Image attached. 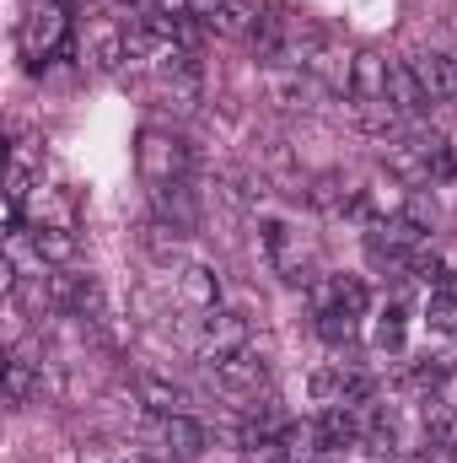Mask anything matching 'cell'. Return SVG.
<instances>
[{
    "label": "cell",
    "instance_id": "obj_1",
    "mask_svg": "<svg viewBox=\"0 0 457 463\" xmlns=\"http://www.w3.org/2000/svg\"><path fill=\"white\" fill-rule=\"evenodd\" d=\"M135 162H140V178L156 189V184H178V178H189V146L178 140V135H167V129H145L140 135V146H135Z\"/></svg>",
    "mask_w": 457,
    "mask_h": 463
},
{
    "label": "cell",
    "instance_id": "obj_2",
    "mask_svg": "<svg viewBox=\"0 0 457 463\" xmlns=\"http://www.w3.org/2000/svg\"><path fill=\"white\" fill-rule=\"evenodd\" d=\"M60 38H65V5L60 0H33L27 16H22V49L38 60V54L60 49Z\"/></svg>",
    "mask_w": 457,
    "mask_h": 463
},
{
    "label": "cell",
    "instance_id": "obj_3",
    "mask_svg": "<svg viewBox=\"0 0 457 463\" xmlns=\"http://www.w3.org/2000/svg\"><path fill=\"white\" fill-rule=\"evenodd\" d=\"M200 350L205 355H231V350H247V313L237 307H210L205 313V329H200Z\"/></svg>",
    "mask_w": 457,
    "mask_h": 463
},
{
    "label": "cell",
    "instance_id": "obj_4",
    "mask_svg": "<svg viewBox=\"0 0 457 463\" xmlns=\"http://www.w3.org/2000/svg\"><path fill=\"white\" fill-rule=\"evenodd\" d=\"M210 377H216V388L221 393H258L264 383H269V366L253 355V350H231V355H221L216 366H210Z\"/></svg>",
    "mask_w": 457,
    "mask_h": 463
},
{
    "label": "cell",
    "instance_id": "obj_5",
    "mask_svg": "<svg viewBox=\"0 0 457 463\" xmlns=\"http://www.w3.org/2000/svg\"><path fill=\"white\" fill-rule=\"evenodd\" d=\"M387 103L404 118H415V114L431 109V92H425V81H420V71H415L409 60H393V71H387Z\"/></svg>",
    "mask_w": 457,
    "mask_h": 463
},
{
    "label": "cell",
    "instance_id": "obj_6",
    "mask_svg": "<svg viewBox=\"0 0 457 463\" xmlns=\"http://www.w3.org/2000/svg\"><path fill=\"white\" fill-rule=\"evenodd\" d=\"M151 200H156V216H162L167 227H178V232L200 227V200H194V189H189L183 178H178V184H156Z\"/></svg>",
    "mask_w": 457,
    "mask_h": 463
},
{
    "label": "cell",
    "instance_id": "obj_7",
    "mask_svg": "<svg viewBox=\"0 0 457 463\" xmlns=\"http://www.w3.org/2000/svg\"><path fill=\"white\" fill-rule=\"evenodd\" d=\"M387 60L382 54H355L350 60V92L355 103H387Z\"/></svg>",
    "mask_w": 457,
    "mask_h": 463
},
{
    "label": "cell",
    "instance_id": "obj_8",
    "mask_svg": "<svg viewBox=\"0 0 457 463\" xmlns=\"http://www.w3.org/2000/svg\"><path fill=\"white\" fill-rule=\"evenodd\" d=\"M43 388V377H38V361H33V350L11 345V361H5V404L11 410H22L33 393Z\"/></svg>",
    "mask_w": 457,
    "mask_h": 463
},
{
    "label": "cell",
    "instance_id": "obj_9",
    "mask_svg": "<svg viewBox=\"0 0 457 463\" xmlns=\"http://www.w3.org/2000/svg\"><path fill=\"white\" fill-rule=\"evenodd\" d=\"M415 71H420L431 103H457V54H425Z\"/></svg>",
    "mask_w": 457,
    "mask_h": 463
},
{
    "label": "cell",
    "instance_id": "obj_10",
    "mask_svg": "<svg viewBox=\"0 0 457 463\" xmlns=\"http://www.w3.org/2000/svg\"><path fill=\"white\" fill-rule=\"evenodd\" d=\"M162 442H167V453L173 458H200L205 453V426L200 420H189V415H167L162 420Z\"/></svg>",
    "mask_w": 457,
    "mask_h": 463
},
{
    "label": "cell",
    "instance_id": "obj_11",
    "mask_svg": "<svg viewBox=\"0 0 457 463\" xmlns=\"http://www.w3.org/2000/svg\"><path fill=\"white\" fill-rule=\"evenodd\" d=\"M135 399H140L151 415H162V420H167V415H183V410H178V404H183V393H178L167 377H151V372H140V377H135Z\"/></svg>",
    "mask_w": 457,
    "mask_h": 463
},
{
    "label": "cell",
    "instance_id": "obj_12",
    "mask_svg": "<svg viewBox=\"0 0 457 463\" xmlns=\"http://www.w3.org/2000/svg\"><path fill=\"white\" fill-rule=\"evenodd\" d=\"M318 437H323V453H329V448H350V442H360V420H355V410H350V404H329L323 420H318Z\"/></svg>",
    "mask_w": 457,
    "mask_h": 463
},
{
    "label": "cell",
    "instance_id": "obj_13",
    "mask_svg": "<svg viewBox=\"0 0 457 463\" xmlns=\"http://www.w3.org/2000/svg\"><path fill=\"white\" fill-rule=\"evenodd\" d=\"M269 92H275V103H285V109H302V103L312 98V81H307V71H302V65H275V76H269Z\"/></svg>",
    "mask_w": 457,
    "mask_h": 463
},
{
    "label": "cell",
    "instance_id": "obj_14",
    "mask_svg": "<svg viewBox=\"0 0 457 463\" xmlns=\"http://www.w3.org/2000/svg\"><path fill=\"white\" fill-rule=\"evenodd\" d=\"M247 49H253L258 60H269V65H275V60H280V49H285V22L258 11V22L247 27Z\"/></svg>",
    "mask_w": 457,
    "mask_h": 463
},
{
    "label": "cell",
    "instance_id": "obj_15",
    "mask_svg": "<svg viewBox=\"0 0 457 463\" xmlns=\"http://www.w3.org/2000/svg\"><path fill=\"white\" fill-rule=\"evenodd\" d=\"M33 248H38V264H70L76 259V232L70 227H38L33 232Z\"/></svg>",
    "mask_w": 457,
    "mask_h": 463
},
{
    "label": "cell",
    "instance_id": "obj_16",
    "mask_svg": "<svg viewBox=\"0 0 457 463\" xmlns=\"http://www.w3.org/2000/svg\"><path fill=\"white\" fill-rule=\"evenodd\" d=\"M183 297H189V302H200V307L210 313V307L221 302V275H216V269H205V264H189V269H183Z\"/></svg>",
    "mask_w": 457,
    "mask_h": 463
},
{
    "label": "cell",
    "instance_id": "obj_17",
    "mask_svg": "<svg viewBox=\"0 0 457 463\" xmlns=\"http://www.w3.org/2000/svg\"><path fill=\"white\" fill-rule=\"evenodd\" d=\"M258 22V5L253 0H227L216 16H210V27L216 33H227V38H247V27Z\"/></svg>",
    "mask_w": 457,
    "mask_h": 463
},
{
    "label": "cell",
    "instance_id": "obj_18",
    "mask_svg": "<svg viewBox=\"0 0 457 463\" xmlns=\"http://www.w3.org/2000/svg\"><path fill=\"white\" fill-rule=\"evenodd\" d=\"M178 237H183V232L167 227V222H151V227L140 232L145 253H151V259H162V264H173V259H178Z\"/></svg>",
    "mask_w": 457,
    "mask_h": 463
},
{
    "label": "cell",
    "instance_id": "obj_19",
    "mask_svg": "<svg viewBox=\"0 0 457 463\" xmlns=\"http://www.w3.org/2000/svg\"><path fill=\"white\" fill-rule=\"evenodd\" d=\"M318 335H323L329 345H350V340H355V318L340 313V307H329V313H318Z\"/></svg>",
    "mask_w": 457,
    "mask_h": 463
},
{
    "label": "cell",
    "instance_id": "obj_20",
    "mask_svg": "<svg viewBox=\"0 0 457 463\" xmlns=\"http://www.w3.org/2000/svg\"><path fill=\"white\" fill-rule=\"evenodd\" d=\"M312 399L318 404H344V372H312Z\"/></svg>",
    "mask_w": 457,
    "mask_h": 463
},
{
    "label": "cell",
    "instance_id": "obj_21",
    "mask_svg": "<svg viewBox=\"0 0 457 463\" xmlns=\"http://www.w3.org/2000/svg\"><path fill=\"white\" fill-rule=\"evenodd\" d=\"M124 54H129V43H124L118 33H103V38H98V65H103V71H114Z\"/></svg>",
    "mask_w": 457,
    "mask_h": 463
},
{
    "label": "cell",
    "instance_id": "obj_22",
    "mask_svg": "<svg viewBox=\"0 0 457 463\" xmlns=\"http://www.w3.org/2000/svg\"><path fill=\"white\" fill-rule=\"evenodd\" d=\"M307 200H312V205H344L350 194H344V189L334 184V178H318V184L307 189Z\"/></svg>",
    "mask_w": 457,
    "mask_h": 463
},
{
    "label": "cell",
    "instance_id": "obj_23",
    "mask_svg": "<svg viewBox=\"0 0 457 463\" xmlns=\"http://www.w3.org/2000/svg\"><path fill=\"white\" fill-rule=\"evenodd\" d=\"M221 5H227V0H183V11H189V16H205V22H210Z\"/></svg>",
    "mask_w": 457,
    "mask_h": 463
},
{
    "label": "cell",
    "instance_id": "obj_24",
    "mask_svg": "<svg viewBox=\"0 0 457 463\" xmlns=\"http://www.w3.org/2000/svg\"><path fill=\"white\" fill-rule=\"evenodd\" d=\"M81 463H114V458H103V453H81Z\"/></svg>",
    "mask_w": 457,
    "mask_h": 463
},
{
    "label": "cell",
    "instance_id": "obj_25",
    "mask_svg": "<svg viewBox=\"0 0 457 463\" xmlns=\"http://www.w3.org/2000/svg\"><path fill=\"white\" fill-rule=\"evenodd\" d=\"M124 463H156V458H140V453H129V458H124Z\"/></svg>",
    "mask_w": 457,
    "mask_h": 463
}]
</instances>
